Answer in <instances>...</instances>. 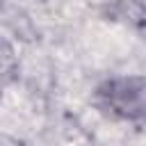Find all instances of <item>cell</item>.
<instances>
[{
  "instance_id": "2",
  "label": "cell",
  "mask_w": 146,
  "mask_h": 146,
  "mask_svg": "<svg viewBox=\"0 0 146 146\" xmlns=\"http://www.w3.org/2000/svg\"><path fill=\"white\" fill-rule=\"evenodd\" d=\"M11 64H14V50L9 48L7 41L0 39V75H5L11 68Z\"/></svg>"
},
{
  "instance_id": "1",
  "label": "cell",
  "mask_w": 146,
  "mask_h": 146,
  "mask_svg": "<svg viewBox=\"0 0 146 146\" xmlns=\"http://www.w3.org/2000/svg\"><path fill=\"white\" fill-rule=\"evenodd\" d=\"M96 100L103 112L116 119L146 123V78L128 75L105 80L96 89Z\"/></svg>"
}]
</instances>
